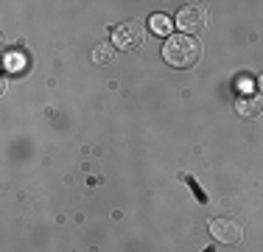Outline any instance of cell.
Listing matches in <instances>:
<instances>
[{"label": "cell", "mask_w": 263, "mask_h": 252, "mask_svg": "<svg viewBox=\"0 0 263 252\" xmlns=\"http://www.w3.org/2000/svg\"><path fill=\"white\" fill-rule=\"evenodd\" d=\"M112 45H98L96 48V53H92V59L98 62V65H106V62H112Z\"/></svg>", "instance_id": "8"}, {"label": "cell", "mask_w": 263, "mask_h": 252, "mask_svg": "<svg viewBox=\"0 0 263 252\" xmlns=\"http://www.w3.org/2000/svg\"><path fill=\"white\" fill-rule=\"evenodd\" d=\"M204 23H208V11H204V6H199V3L182 6L179 14H177V25L185 31V34H196V31H202Z\"/></svg>", "instance_id": "3"}, {"label": "cell", "mask_w": 263, "mask_h": 252, "mask_svg": "<svg viewBox=\"0 0 263 252\" xmlns=\"http://www.w3.org/2000/svg\"><path fill=\"white\" fill-rule=\"evenodd\" d=\"M140 40H143V31H140V25H137L135 20L121 23V25H115V28H112V45L121 48V50L137 48V45H140Z\"/></svg>", "instance_id": "4"}, {"label": "cell", "mask_w": 263, "mask_h": 252, "mask_svg": "<svg viewBox=\"0 0 263 252\" xmlns=\"http://www.w3.org/2000/svg\"><path fill=\"white\" fill-rule=\"evenodd\" d=\"M202 252H216V249H213V247H208V249H202Z\"/></svg>", "instance_id": "10"}, {"label": "cell", "mask_w": 263, "mask_h": 252, "mask_svg": "<svg viewBox=\"0 0 263 252\" xmlns=\"http://www.w3.org/2000/svg\"><path fill=\"white\" fill-rule=\"evenodd\" d=\"M235 112L247 121H255V118L263 115V96H243L235 101Z\"/></svg>", "instance_id": "5"}, {"label": "cell", "mask_w": 263, "mask_h": 252, "mask_svg": "<svg viewBox=\"0 0 263 252\" xmlns=\"http://www.w3.org/2000/svg\"><path fill=\"white\" fill-rule=\"evenodd\" d=\"M199 56H202V45L191 34H174L162 45V59L174 67H191L199 62Z\"/></svg>", "instance_id": "1"}, {"label": "cell", "mask_w": 263, "mask_h": 252, "mask_svg": "<svg viewBox=\"0 0 263 252\" xmlns=\"http://www.w3.org/2000/svg\"><path fill=\"white\" fill-rule=\"evenodd\" d=\"M258 87H260V93H263V73L258 76Z\"/></svg>", "instance_id": "9"}, {"label": "cell", "mask_w": 263, "mask_h": 252, "mask_svg": "<svg viewBox=\"0 0 263 252\" xmlns=\"http://www.w3.org/2000/svg\"><path fill=\"white\" fill-rule=\"evenodd\" d=\"M152 31L154 34H160V37H168L171 34V28H174V23H171V17H165V14H152Z\"/></svg>", "instance_id": "6"}, {"label": "cell", "mask_w": 263, "mask_h": 252, "mask_svg": "<svg viewBox=\"0 0 263 252\" xmlns=\"http://www.w3.org/2000/svg\"><path fill=\"white\" fill-rule=\"evenodd\" d=\"M182 179L187 182V188H191V193H193V196H196L199 202H202V205H208V193L202 191V185H199V182L193 179V176H187V174H182Z\"/></svg>", "instance_id": "7"}, {"label": "cell", "mask_w": 263, "mask_h": 252, "mask_svg": "<svg viewBox=\"0 0 263 252\" xmlns=\"http://www.w3.org/2000/svg\"><path fill=\"white\" fill-rule=\"evenodd\" d=\"M208 227H210L213 238H218V244H238L243 238V224H238L235 219L218 216V219H210Z\"/></svg>", "instance_id": "2"}]
</instances>
